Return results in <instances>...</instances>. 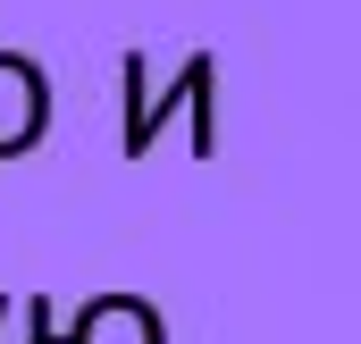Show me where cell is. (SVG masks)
Wrapping results in <instances>:
<instances>
[{
	"label": "cell",
	"mask_w": 361,
	"mask_h": 344,
	"mask_svg": "<svg viewBox=\"0 0 361 344\" xmlns=\"http://www.w3.org/2000/svg\"><path fill=\"white\" fill-rule=\"evenodd\" d=\"M210 92H219V59H210V51H193V59L177 68V85H169V92H152L143 51H126V59H118V101H126V118H118V152H126V160H152V152H160V135L185 118V126H193V160H210V152H219Z\"/></svg>",
	"instance_id": "6da1fadb"
},
{
	"label": "cell",
	"mask_w": 361,
	"mask_h": 344,
	"mask_svg": "<svg viewBox=\"0 0 361 344\" xmlns=\"http://www.w3.org/2000/svg\"><path fill=\"white\" fill-rule=\"evenodd\" d=\"M51 135V76L25 51H0V160H25Z\"/></svg>",
	"instance_id": "7a4b0ae2"
},
{
	"label": "cell",
	"mask_w": 361,
	"mask_h": 344,
	"mask_svg": "<svg viewBox=\"0 0 361 344\" xmlns=\"http://www.w3.org/2000/svg\"><path fill=\"white\" fill-rule=\"evenodd\" d=\"M59 344H169V328H160V311L143 294H92L59 328Z\"/></svg>",
	"instance_id": "3957f363"
},
{
	"label": "cell",
	"mask_w": 361,
	"mask_h": 344,
	"mask_svg": "<svg viewBox=\"0 0 361 344\" xmlns=\"http://www.w3.org/2000/svg\"><path fill=\"white\" fill-rule=\"evenodd\" d=\"M25 344H59V302L51 294H25Z\"/></svg>",
	"instance_id": "277c9868"
},
{
	"label": "cell",
	"mask_w": 361,
	"mask_h": 344,
	"mask_svg": "<svg viewBox=\"0 0 361 344\" xmlns=\"http://www.w3.org/2000/svg\"><path fill=\"white\" fill-rule=\"evenodd\" d=\"M8 311H17V302H8V294H0V336H8Z\"/></svg>",
	"instance_id": "5b68a950"
}]
</instances>
